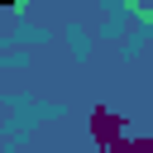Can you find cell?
<instances>
[{"label":"cell","instance_id":"cell-1","mask_svg":"<svg viewBox=\"0 0 153 153\" xmlns=\"http://www.w3.org/2000/svg\"><path fill=\"white\" fill-rule=\"evenodd\" d=\"M91 139H96L100 148H120V143H124V120H120L115 110L96 105V110H91Z\"/></svg>","mask_w":153,"mask_h":153},{"label":"cell","instance_id":"cell-2","mask_svg":"<svg viewBox=\"0 0 153 153\" xmlns=\"http://www.w3.org/2000/svg\"><path fill=\"white\" fill-rule=\"evenodd\" d=\"M115 153H153V139H124Z\"/></svg>","mask_w":153,"mask_h":153}]
</instances>
